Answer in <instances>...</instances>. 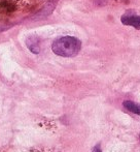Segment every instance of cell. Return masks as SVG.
Returning a JSON list of instances; mask_svg holds the SVG:
<instances>
[{"mask_svg":"<svg viewBox=\"0 0 140 152\" xmlns=\"http://www.w3.org/2000/svg\"><path fill=\"white\" fill-rule=\"evenodd\" d=\"M82 49V42L73 36H62L54 40L52 50L61 57H74Z\"/></svg>","mask_w":140,"mask_h":152,"instance_id":"obj_1","label":"cell"},{"mask_svg":"<svg viewBox=\"0 0 140 152\" xmlns=\"http://www.w3.org/2000/svg\"><path fill=\"white\" fill-rule=\"evenodd\" d=\"M57 3H58V0H48V1L40 8L39 12H36L34 18L42 19V18H45V17L50 16V15L54 12L55 8H56Z\"/></svg>","mask_w":140,"mask_h":152,"instance_id":"obj_2","label":"cell"},{"mask_svg":"<svg viewBox=\"0 0 140 152\" xmlns=\"http://www.w3.org/2000/svg\"><path fill=\"white\" fill-rule=\"evenodd\" d=\"M121 22L127 26H132L133 28L140 30V16L138 15L126 14L123 15L121 18Z\"/></svg>","mask_w":140,"mask_h":152,"instance_id":"obj_3","label":"cell"},{"mask_svg":"<svg viewBox=\"0 0 140 152\" xmlns=\"http://www.w3.org/2000/svg\"><path fill=\"white\" fill-rule=\"evenodd\" d=\"M26 46L29 50L34 54H38L40 52V39L36 35H30L26 39Z\"/></svg>","mask_w":140,"mask_h":152,"instance_id":"obj_4","label":"cell"},{"mask_svg":"<svg viewBox=\"0 0 140 152\" xmlns=\"http://www.w3.org/2000/svg\"><path fill=\"white\" fill-rule=\"evenodd\" d=\"M123 104H124L125 108L128 111H130L131 113L139 115L140 116V104H136V102H132V100H125V102H123Z\"/></svg>","mask_w":140,"mask_h":152,"instance_id":"obj_5","label":"cell"},{"mask_svg":"<svg viewBox=\"0 0 140 152\" xmlns=\"http://www.w3.org/2000/svg\"><path fill=\"white\" fill-rule=\"evenodd\" d=\"M92 152H102V150H101V146H100V144H97L96 146L93 148V150Z\"/></svg>","mask_w":140,"mask_h":152,"instance_id":"obj_6","label":"cell"},{"mask_svg":"<svg viewBox=\"0 0 140 152\" xmlns=\"http://www.w3.org/2000/svg\"><path fill=\"white\" fill-rule=\"evenodd\" d=\"M139 139H140V136H139Z\"/></svg>","mask_w":140,"mask_h":152,"instance_id":"obj_7","label":"cell"}]
</instances>
